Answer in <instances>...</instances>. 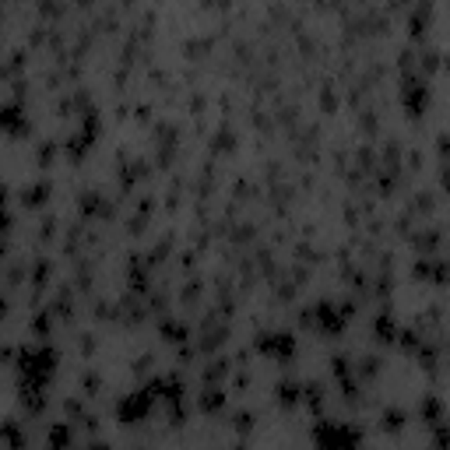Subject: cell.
Segmentation results:
<instances>
[{"label": "cell", "mask_w": 450, "mask_h": 450, "mask_svg": "<svg viewBox=\"0 0 450 450\" xmlns=\"http://www.w3.org/2000/svg\"><path fill=\"white\" fill-rule=\"evenodd\" d=\"M317 440H320L324 450H355L359 433L349 429V426H320V429H317Z\"/></svg>", "instance_id": "1"}, {"label": "cell", "mask_w": 450, "mask_h": 450, "mask_svg": "<svg viewBox=\"0 0 450 450\" xmlns=\"http://www.w3.org/2000/svg\"><path fill=\"white\" fill-rule=\"evenodd\" d=\"M148 408H152V391H137L130 401L120 404V419L124 422H134V419H144Z\"/></svg>", "instance_id": "2"}, {"label": "cell", "mask_w": 450, "mask_h": 450, "mask_svg": "<svg viewBox=\"0 0 450 450\" xmlns=\"http://www.w3.org/2000/svg\"><path fill=\"white\" fill-rule=\"evenodd\" d=\"M50 440H53V447L60 450V447H67V440H70V433H67V426H57L53 433H50Z\"/></svg>", "instance_id": "3"}, {"label": "cell", "mask_w": 450, "mask_h": 450, "mask_svg": "<svg viewBox=\"0 0 450 450\" xmlns=\"http://www.w3.org/2000/svg\"><path fill=\"white\" fill-rule=\"evenodd\" d=\"M260 349H271V345L260 342ZM275 352H285V355L292 352V338H288V334H282V342H275Z\"/></svg>", "instance_id": "4"}, {"label": "cell", "mask_w": 450, "mask_h": 450, "mask_svg": "<svg viewBox=\"0 0 450 450\" xmlns=\"http://www.w3.org/2000/svg\"><path fill=\"white\" fill-rule=\"evenodd\" d=\"M92 450H109V447H106V443H95V447H92Z\"/></svg>", "instance_id": "5"}]
</instances>
